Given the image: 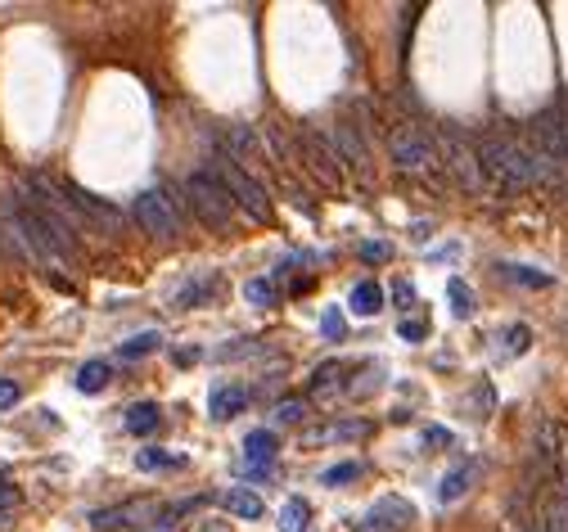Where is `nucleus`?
<instances>
[{
    "mask_svg": "<svg viewBox=\"0 0 568 532\" xmlns=\"http://www.w3.org/2000/svg\"><path fill=\"white\" fill-rule=\"evenodd\" d=\"M483 167L500 176L505 185H532V181H551L560 176V167L537 150H523V145H510V141H488L483 145Z\"/></svg>",
    "mask_w": 568,
    "mask_h": 532,
    "instance_id": "f257e3e1",
    "label": "nucleus"
},
{
    "mask_svg": "<svg viewBox=\"0 0 568 532\" xmlns=\"http://www.w3.org/2000/svg\"><path fill=\"white\" fill-rule=\"evenodd\" d=\"M185 199H190V208L199 213L204 226H216V230L230 226V208H235V199H230V190L216 181V172H208V167L190 172V176H185Z\"/></svg>",
    "mask_w": 568,
    "mask_h": 532,
    "instance_id": "f03ea898",
    "label": "nucleus"
},
{
    "mask_svg": "<svg viewBox=\"0 0 568 532\" xmlns=\"http://www.w3.org/2000/svg\"><path fill=\"white\" fill-rule=\"evenodd\" d=\"M208 172H216V181L230 190V199L253 217V222H267L271 217V203H267V190L239 167V162H230V158H216V162H208Z\"/></svg>",
    "mask_w": 568,
    "mask_h": 532,
    "instance_id": "7ed1b4c3",
    "label": "nucleus"
},
{
    "mask_svg": "<svg viewBox=\"0 0 568 532\" xmlns=\"http://www.w3.org/2000/svg\"><path fill=\"white\" fill-rule=\"evenodd\" d=\"M131 217H136L153 239H176V235H181V213H176V203H172L163 190H141L136 203H131Z\"/></svg>",
    "mask_w": 568,
    "mask_h": 532,
    "instance_id": "20e7f679",
    "label": "nucleus"
},
{
    "mask_svg": "<svg viewBox=\"0 0 568 532\" xmlns=\"http://www.w3.org/2000/svg\"><path fill=\"white\" fill-rule=\"evenodd\" d=\"M59 194H64V203L72 208V217L77 222H90V226L100 230H122V213L109 203V199H100V194H90V190H81V185H72V181H64L59 185Z\"/></svg>",
    "mask_w": 568,
    "mask_h": 532,
    "instance_id": "39448f33",
    "label": "nucleus"
},
{
    "mask_svg": "<svg viewBox=\"0 0 568 532\" xmlns=\"http://www.w3.org/2000/svg\"><path fill=\"white\" fill-rule=\"evenodd\" d=\"M428 162H437V145L420 127H402L393 136V167L397 172H425Z\"/></svg>",
    "mask_w": 568,
    "mask_h": 532,
    "instance_id": "423d86ee",
    "label": "nucleus"
},
{
    "mask_svg": "<svg viewBox=\"0 0 568 532\" xmlns=\"http://www.w3.org/2000/svg\"><path fill=\"white\" fill-rule=\"evenodd\" d=\"M411 519H415L411 501H402V496H384V501H374V506L356 519L352 532H402Z\"/></svg>",
    "mask_w": 568,
    "mask_h": 532,
    "instance_id": "0eeeda50",
    "label": "nucleus"
},
{
    "mask_svg": "<svg viewBox=\"0 0 568 532\" xmlns=\"http://www.w3.org/2000/svg\"><path fill=\"white\" fill-rule=\"evenodd\" d=\"M244 406H248V388L244 383H221V388L208 392V415L213 420H235Z\"/></svg>",
    "mask_w": 568,
    "mask_h": 532,
    "instance_id": "6e6552de",
    "label": "nucleus"
},
{
    "mask_svg": "<svg viewBox=\"0 0 568 532\" xmlns=\"http://www.w3.org/2000/svg\"><path fill=\"white\" fill-rule=\"evenodd\" d=\"M537 456H542V464L568 460V433L555 420H542V424H537Z\"/></svg>",
    "mask_w": 568,
    "mask_h": 532,
    "instance_id": "1a4fd4ad",
    "label": "nucleus"
},
{
    "mask_svg": "<svg viewBox=\"0 0 568 532\" xmlns=\"http://www.w3.org/2000/svg\"><path fill=\"white\" fill-rule=\"evenodd\" d=\"M153 515V506H141V501H122V506H109V510H95L90 524L95 528H122V524H141Z\"/></svg>",
    "mask_w": 568,
    "mask_h": 532,
    "instance_id": "9d476101",
    "label": "nucleus"
},
{
    "mask_svg": "<svg viewBox=\"0 0 568 532\" xmlns=\"http://www.w3.org/2000/svg\"><path fill=\"white\" fill-rule=\"evenodd\" d=\"M298 141H302V150H307V158H311V167H316V172L334 185V181H339V153L330 150L325 141H316V131H302Z\"/></svg>",
    "mask_w": 568,
    "mask_h": 532,
    "instance_id": "9b49d317",
    "label": "nucleus"
},
{
    "mask_svg": "<svg viewBox=\"0 0 568 532\" xmlns=\"http://www.w3.org/2000/svg\"><path fill=\"white\" fill-rule=\"evenodd\" d=\"M280 452V443H276V433L271 429H253L248 438H244V460L253 464V469H267L271 460Z\"/></svg>",
    "mask_w": 568,
    "mask_h": 532,
    "instance_id": "f8f14e48",
    "label": "nucleus"
},
{
    "mask_svg": "<svg viewBox=\"0 0 568 532\" xmlns=\"http://www.w3.org/2000/svg\"><path fill=\"white\" fill-rule=\"evenodd\" d=\"M474 478H479V464H474V460H469V464H460V469H451V474L442 478V487H437V501H447V506H451V501H460V496L474 487Z\"/></svg>",
    "mask_w": 568,
    "mask_h": 532,
    "instance_id": "ddd939ff",
    "label": "nucleus"
},
{
    "mask_svg": "<svg viewBox=\"0 0 568 532\" xmlns=\"http://www.w3.org/2000/svg\"><path fill=\"white\" fill-rule=\"evenodd\" d=\"M216 289H221V276L204 271L199 280H190V285H181V289H176V307H199V303H208Z\"/></svg>",
    "mask_w": 568,
    "mask_h": 532,
    "instance_id": "4468645a",
    "label": "nucleus"
},
{
    "mask_svg": "<svg viewBox=\"0 0 568 532\" xmlns=\"http://www.w3.org/2000/svg\"><path fill=\"white\" fill-rule=\"evenodd\" d=\"M348 307H352L356 316H379L384 311V289L374 280H361V285H352V294H348Z\"/></svg>",
    "mask_w": 568,
    "mask_h": 532,
    "instance_id": "2eb2a0df",
    "label": "nucleus"
},
{
    "mask_svg": "<svg viewBox=\"0 0 568 532\" xmlns=\"http://www.w3.org/2000/svg\"><path fill=\"white\" fill-rule=\"evenodd\" d=\"M334 136H339V150H343V162H361V167L370 162V150H365V141L356 136V127H352V122H339V127H334Z\"/></svg>",
    "mask_w": 568,
    "mask_h": 532,
    "instance_id": "dca6fc26",
    "label": "nucleus"
},
{
    "mask_svg": "<svg viewBox=\"0 0 568 532\" xmlns=\"http://www.w3.org/2000/svg\"><path fill=\"white\" fill-rule=\"evenodd\" d=\"M176 464H185V456H181V452H167V447H144V452H136V469H144V474L176 469Z\"/></svg>",
    "mask_w": 568,
    "mask_h": 532,
    "instance_id": "f3484780",
    "label": "nucleus"
},
{
    "mask_svg": "<svg viewBox=\"0 0 568 532\" xmlns=\"http://www.w3.org/2000/svg\"><path fill=\"white\" fill-rule=\"evenodd\" d=\"M226 506H230V515H239V519H262V496L248 492V487H230V492H226Z\"/></svg>",
    "mask_w": 568,
    "mask_h": 532,
    "instance_id": "a211bd4d",
    "label": "nucleus"
},
{
    "mask_svg": "<svg viewBox=\"0 0 568 532\" xmlns=\"http://www.w3.org/2000/svg\"><path fill=\"white\" fill-rule=\"evenodd\" d=\"M158 420H163V415H158V406H153V402H136V406L127 411V420H122V424H127V433H136V438H141V433H153V429H158Z\"/></svg>",
    "mask_w": 568,
    "mask_h": 532,
    "instance_id": "6ab92c4d",
    "label": "nucleus"
},
{
    "mask_svg": "<svg viewBox=\"0 0 568 532\" xmlns=\"http://www.w3.org/2000/svg\"><path fill=\"white\" fill-rule=\"evenodd\" d=\"M307 519H311V506L302 496H289L280 506V532H307Z\"/></svg>",
    "mask_w": 568,
    "mask_h": 532,
    "instance_id": "aec40b11",
    "label": "nucleus"
},
{
    "mask_svg": "<svg viewBox=\"0 0 568 532\" xmlns=\"http://www.w3.org/2000/svg\"><path fill=\"white\" fill-rule=\"evenodd\" d=\"M109 380H113L109 361H86V366L77 370V388H81V392H104Z\"/></svg>",
    "mask_w": 568,
    "mask_h": 532,
    "instance_id": "412c9836",
    "label": "nucleus"
},
{
    "mask_svg": "<svg viewBox=\"0 0 568 532\" xmlns=\"http://www.w3.org/2000/svg\"><path fill=\"white\" fill-rule=\"evenodd\" d=\"M258 145V136H253V127H239V122H230L226 127V158L235 162V158H244V153H253Z\"/></svg>",
    "mask_w": 568,
    "mask_h": 532,
    "instance_id": "4be33fe9",
    "label": "nucleus"
},
{
    "mask_svg": "<svg viewBox=\"0 0 568 532\" xmlns=\"http://www.w3.org/2000/svg\"><path fill=\"white\" fill-rule=\"evenodd\" d=\"M500 276L514 280V285H528V289H546V285H551V276H542V271H532V266H519V262H500Z\"/></svg>",
    "mask_w": 568,
    "mask_h": 532,
    "instance_id": "5701e85b",
    "label": "nucleus"
},
{
    "mask_svg": "<svg viewBox=\"0 0 568 532\" xmlns=\"http://www.w3.org/2000/svg\"><path fill=\"white\" fill-rule=\"evenodd\" d=\"M497 343H505V357H523L528 343H532V329H528V325H510Z\"/></svg>",
    "mask_w": 568,
    "mask_h": 532,
    "instance_id": "b1692460",
    "label": "nucleus"
},
{
    "mask_svg": "<svg viewBox=\"0 0 568 532\" xmlns=\"http://www.w3.org/2000/svg\"><path fill=\"white\" fill-rule=\"evenodd\" d=\"M356 474H361V460H343V464H330V469L321 474V483H325V487H339V483H352Z\"/></svg>",
    "mask_w": 568,
    "mask_h": 532,
    "instance_id": "393cba45",
    "label": "nucleus"
},
{
    "mask_svg": "<svg viewBox=\"0 0 568 532\" xmlns=\"http://www.w3.org/2000/svg\"><path fill=\"white\" fill-rule=\"evenodd\" d=\"M158 343H163V339H158L153 329H144V334H136V339H127V343H122V357H127V361H131V357H149Z\"/></svg>",
    "mask_w": 568,
    "mask_h": 532,
    "instance_id": "a878e982",
    "label": "nucleus"
},
{
    "mask_svg": "<svg viewBox=\"0 0 568 532\" xmlns=\"http://www.w3.org/2000/svg\"><path fill=\"white\" fill-rule=\"evenodd\" d=\"M244 298L253 307H271L276 303V285H271V280H248V285H244Z\"/></svg>",
    "mask_w": 568,
    "mask_h": 532,
    "instance_id": "bb28decb",
    "label": "nucleus"
},
{
    "mask_svg": "<svg viewBox=\"0 0 568 532\" xmlns=\"http://www.w3.org/2000/svg\"><path fill=\"white\" fill-rule=\"evenodd\" d=\"M447 294H451V311H456V316H474V294L465 289V280H451Z\"/></svg>",
    "mask_w": 568,
    "mask_h": 532,
    "instance_id": "cd10ccee",
    "label": "nucleus"
},
{
    "mask_svg": "<svg viewBox=\"0 0 568 532\" xmlns=\"http://www.w3.org/2000/svg\"><path fill=\"white\" fill-rule=\"evenodd\" d=\"M302 415H307V402H298V397H293V402H280V406H276V420H280V424H298Z\"/></svg>",
    "mask_w": 568,
    "mask_h": 532,
    "instance_id": "c85d7f7f",
    "label": "nucleus"
},
{
    "mask_svg": "<svg viewBox=\"0 0 568 532\" xmlns=\"http://www.w3.org/2000/svg\"><path fill=\"white\" fill-rule=\"evenodd\" d=\"M321 334H325V339H343V316H339L334 307L321 316Z\"/></svg>",
    "mask_w": 568,
    "mask_h": 532,
    "instance_id": "c756f323",
    "label": "nucleus"
},
{
    "mask_svg": "<svg viewBox=\"0 0 568 532\" xmlns=\"http://www.w3.org/2000/svg\"><path fill=\"white\" fill-rule=\"evenodd\" d=\"M334 375H339V361H325L311 370V388H334Z\"/></svg>",
    "mask_w": 568,
    "mask_h": 532,
    "instance_id": "7c9ffc66",
    "label": "nucleus"
},
{
    "mask_svg": "<svg viewBox=\"0 0 568 532\" xmlns=\"http://www.w3.org/2000/svg\"><path fill=\"white\" fill-rule=\"evenodd\" d=\"M18 397H23V388L14 380H0V411H14L18 406Z\"/></svg>",
    "mask_w": 568,
    "mask_h": 532,
    "instance_id": "2f4dec72",
    "label": "nucleus"
},
{
    "mask_svg": "<svg viewBox=\"0 0 568 532\" xmlns=\"http://www.w3.org/2000/svg\"><path fill=\"white\" fill-rule=\"evenodd\" d=\"M406 343H420V339H428V325L425 320H402V329H397Z\"/></svg>",
    "mask_w": 568,
    "mask_h": 532,
    "instance_id": "473e14b6",
    "label": "nucleus"
},
{
    "mask_svg": "<svg viewBox=\"0 0 568 532\" xmlns=\"http://www.w3.org/2000/svg\"><path fill=\"white\" fill-rule=\"evenodd\" d=\"M393 253V244H384V239H365L361 244V257H370V262H379V257H388Z\"/></svg>",
    "mask_w": 568,
    "mask_h": 532,
    "instance_id": "72a5a7b5",
    "label": "nucleus"
},
{
    "mask_svg": "<svg viewBox=\"0 0 568 532\" xmlns=\"http://www.w3.org/2000/svg\"><path fill=\"white\" fill-rule=\"evenodd\" d=\"M14 506H18V492H14V483H5V478H0V519H5Z\"/></svg>",
    "mask_w": 568,
    "mask_h": 532,
    "instance_id": "f704fd0d",
    "label": "nucleus"
},
{
    "mask_svg": "<svg viewBox=\"0 0 568 532\" xmlns=\"http://www.w3.org/2000/svg\"><path fill=\"white\" fill-rule=\"evenodd\" d=\"M425 447H451V433L433 424V429H425Z\"/></svg>",
    "mask_w": 568,
    "mask_h": 532,
    "instance_id": "c9c22d12",
    "label": "nucleus"
},
{
    "mask_svg": "<svg viewBox=\"0 0 568 532\" xmlns=\"http://www.w3.org/2000/svg\"><path fill=\"white\" fill-rule=\"evenodd\" d=\"M393 298H397V303H415V289H411L406 280H397V285H393Z\"/></svg>",
    "mask_w": 568,
    "mask_h": 532,
    "instance_id": "e433bc0d",
    "label": "nucleus"
}]
</instances>
